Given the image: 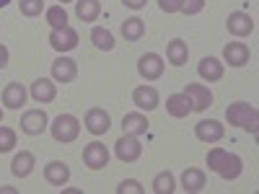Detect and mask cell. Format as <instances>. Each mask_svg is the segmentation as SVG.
<instances>
[{
	"instance_id": "obj_32",
	"label": "cell",
	"mask_w": 259,
	"mask_h": 194,
	"mask_svg": "<svg viewBox=\"0 0 259 194\" xmlns=\"http://www.w3.org/2000/svg\"><path fill=\"white\" fill-rule=\"evenodd\" d=\"M117 191H119V194H143V186H140V181H135V179H124V181L117 186Z\"/></svg>"
},
{
	"instance_id": "obj_25",
	"label": "cell",
	"mask_w": 259,
	"mask_h": 194,
	"mask_svg": "<svg viewBox=\"0 0 259 194\" xmlns=\"http://www.w3.org/2000/svg\"><path fill=\"white\" fill-rule=\"evenodd\" d=\"M99 13H101L99 0H75V16L80 21H85V24H89V21H96Z\"/></svg>"
},
{
	"instance_id": "obj_29",
	"label": "cell",
	"mask_w": 259,
	"mask_h": 194,
	"mask_svg": "<svg viewBox=\"0 0 259 194\" xmlns=\"http://www.w3.org/2000/svg\"><path fill=\"white\" fill-rule=\"evenodd\" d=\"M45 16H47V24L52 29H65V26H68V13H65L62 6H50L45 11Z\"/></svg>"
},
{
	"instance_id": "obj_20",
	"label": "cell",
	"mask_w": 259,
	"mask_h": 194,
	"mask_svg": "<svg viewBox=\"0 0 259 194\" xmlns=\"http://www.w3.org/2000/svg\"><path fill=\"white\" fill-rule=\"evenodd\" d=\"M205 184H207L205 171H200V168H187L184 174H182V189H184V191H189V194L202 191V189H205Z\"/></svg>"
},
{
	"instance_id": "obj_26",
	"label": "cell",
	"mask_w": 259,
	"mask_h": 194,
	"mask_svg": "<svg viewBox=\"0 0 259 194\" xmlns=\"http://www.w3.org/2000/svg\"><path fill=\"white\" fill-rule=\"evenodd\" d=\"M143 34H145V21L138 18V16L127 18L124 24H122V36L127 41H138V39H143Z\"/></svg>"
},
{
	"instance_id": "obj_28",
	"label": "cell",
	"mask_w": 259,
	"mask_h": 194,
	"mask_svg": "<svg viewBox=\"0 0 259 194\" xmlns=\"http://www.w3.org/2000/svg\"><path fill=\"white\" fill-rule=\"evenodd\" d=\"M177 189V181H174V174L171 171H161V174L153 179V191L156 194H171Z\"/></svg>"
},
{
	"instance_id": "obj_11",
	"label": "cell",
	"mask_w": 259,
	"mask_h": 194,
	"mask_svg": "<svg viewBox=\"0 0 259 194\" xmlns=\"http://www.w3.org/2000/svg\"><path fill=\"white\" fill-rule=\"evenodd\" d=\"M47 114L41 109H29L24 117H21V129H24L26 135H41L47 129Z\"/></svg>"
},
{
	"instance_id": "obj_19",
	"label": "cell",
	"mask_w": 259,
	"mask_h": 194,
	"mask_svg": "<svg viewBox=\"0 0 259 194\" xmlns=\"http://www.w3.org/2000/svg\"><path fill=\"white\" fill-rule=\"evenodd\" d=\"M45 179H47L50 184H55V186H65V184H68V179H70L68 163H62V161L47 163V166H45Z\"/></svg>"
},
{
	"instance_id": "obj_7",
	"label": "cell",
	"mask_w": 259,
	"mask_h": 194,
	"mask_svg": "<svg viewBox=\"0 0 259 194\" xmlns=\"http://www.w3.org/2000/svg\"><path fill=\"white\" fill-rule=\"evenodd\" d=\"M138 73L145 78V80H158L163 75V60L156 55V52H148L140 57L138 62Z\"/></svg>"
},
{
	"instance_id": "obj_9",
	"label": "cell",
	"mask_w": 259,
	"mask_h": 194,
	"mask_svg": "<svg viewBox=\"0 0 259 194\" xmlns=\"http://www.w3.org/2000/svg\"><path fill=\"white\" fill-rule=\"evenodd\" d=\"M194 135H197V140H202V142H218V140H223L226 129L215 119H202V122L194 124Z\"/></svg>"
},
{
	"instance_id": "obj_27",
	"label": "cell",
	"mask_w": 259,
	"mask_h": 194,
	"mask_svg": "<svg viewBox=\"0 0 259 194\" xmlns=\"http://www.w3.org/2000/svg\"><path fill=\"white\" fill-rule=\"evenodd\" d=\"M91 41H94L96 50H104V52H112V50H114V36H112L109 29L96 26V29L91 31Z\"/></svg>"
},
{
	"instance_id": "obj_13",
	"label": "cell",
	"mask_w": 259,
	"mask_h": 194,
	"mask_svg": "<svg viewBox=\"0 0 259 194\" xmlns=\"http://www.w3.org/2000/svg\"><path fill=\"white\" fill-rule=\"evenodd\" d=\"M75 75H78V65H75V60H70V57H60V60L52 62V78H55L57 83H73Z\"/></svg>"
},
{
	"instance_id": "obj_10",
	"label": "cell",
	"mask_w": 259,
	"mask_h": 194,
	"mask_svg": "<svg viewBox=\"0 0 259 194\" xmlns=\"http://www.w3.org/2000/svg\"><path fill=\"white\" fill-rule=\"evenodd\" d=\"M226 26H228V31L233 36H249L254 31V18L249 13H244V11H233L228 16V21H226Z\"/></svg>"
},
{
	"instance_id": "obj_14",
	"label": "cell",
	"mask_w": 259,
	"mask_h": 194,
	"mask_svg": "<svg viewBox=\"0 0 259 194\" xmlns=\"http://www.w3.org/2000/svg\"><path fill=\"white\" fill-rule=\"evenodd\" d=\"M133 104L138 109H145V112H153L158 106V91L153 85H138L133 91Z\"/></svg>"
},
{
	"instance_id": "obj_31",
	"label": "cell",
	"mask_w": 259,
	"mask_h": 194,
	"mask_svg": "<svg viewBox=\"0 0 259 194\" xmlns=\"http://www.w3.org/2000/svg\"><path fill=\"white\" fill-rule=\"evenodd\" d=\"M16 145V132L11 127H3L0 124V153H8V150H13Z\"/></svg>"
},
{
	"instance_id": "obj_3",
	"label": "cell",
	"mask_w": 259,
	"mask_h": 194,
	"mask_svg": "<svg viewBox=\"0 0 259 194\" xmlns=\"http://www.w3.org/2000/svg\"><path fill=\"white\" fill-rule=\"evenodd\" d=\"M244 171V161L236 156V153H228V150H223V156L218 158V166H215V174H221L226 181H233L239 179Z\"/></svg>"
},
{
	"instance_id": "obj_15",
	"label": "cell",
	"mask_w": 259,
	"mask_h": 194,
	"mask_svg": "<svg viewBox=\"0 0 259 194\" xmlns=\"http://www.w3.org/2000/svg\"><path fill=\"white\" fill-rule=\"evenodd\" d=\"M166 112L174 117V119H184V117L192 114V101L184 93H171L166 99Z\"/></svg>"
},
{
	"instance_id": "obj_18",
	"label": "cell",
	"mask_w": 259,
	"mask_h": 194,
	"mask_svg": "<svg viewBox=\"0 0 259 194\" xmlns=\"http://www.w3.org/2000/svg\"><path fill=\"white\" fill-rule=\"evenodd\" d=\"M55 96H57V88H55L52 80L39 78V80L31 83V99L36 104H50V101H55Z\"/></svg>"
},
{
	"instance_id": "obj_16",
	"label": "cell",
	"mask_w": 259,
	"mask_h": 194,
	"mask_svg": "<svg viewBox=\"0 0 259 194\" xmlns=\"http://www.w3.org/2000/svg\"><path fill=\"white\" fill-rule=\"evenodd\" d=\"M109 124H112V119L104 109H89V114H85V129L91 135H104L109 129Z\"/></svg>"
},
{
	"instance_id": "obj_35",
	"label": "cell",
	"mask_w": 259,
	"mask_h": 194,
	"mask_svg": "<svg viewBox=\"0 0 259 194\" xmlns=\"http://www.w3.org/2000/svg\"><path fill=\"white\" fill-rule=\"evenodd\" d=\"M122 3H124L127 8H133V11H140V8H145L148 0H122Z\"/></svg>"
},
{
	"instance_id": "obj_36",
	"label": "cell",
	"mask_w": 259,
	"mask_h": 194,
	"mask_svg": "<svg viewBox=\"0 0 259 194\" xmlns=\"http://www.w3.org/2000/svg\"><path fill=\"white\" fill-rule=\"evenodd\" d=\"M6 65H8V47L0 44V70H3Z\"/></svg>"
},
{
	"instance_id": "obj_39",
	"label": "cell",
	"mask_w": 259,
	"mask_h": 194,
	"mask_svg": "<svg viewBox=\"0 0 259 194\" xmlns=\"http://www.w3.org/2000/svg\"><path fill=\"white\" fill-rule=\"evenodd\" d=\"M0 119H3V109H0Z\"/></svg>"
},
{
	"instance_id": "obj_37",
	"label": "cell",
	"mask_w": 259,
	"mask_h": 194,
	"mask_svg": "<svg viewBox=\"0 0 259 194\" xmlns=\"http://www.w3.org/2000/svg\"><path fill=\"white\" fill-rule=\"evenodd\" d=\"M8 3H11V0H0V8H6Z\"/></svg>"
},
{
	"instance_id": "obj_33",
	"label": "cell",
	"mask_w": 259,
	"mask_h": 194,
	"mask_svg": "<svg viewBox=\"0 0 259 194\" xmlns=\"http://www.w3.org/2000/svg\"><path fill=\"white\" fill-rule=\"evenodd\" d=\"M205 8V0H182V11L187 16H197Z\"/></svg>"
},
{
	"instance_id": "obj_6",
	"label": "cell",
	"mask_w": 259,
	"mask_h": 194,
	"mask_svg": "<svg viewBox=\"0 0 259 194\" xmlns=\"http://www.w3.org/2000/svg\"><path fill=\"white\" fill-rule=\"evenodd\" d=\"M83 161L91 171H99V168H104L106 163H109V150H106V145H101V142H89L83 148Z\"/></svg>"
},
{
	"instance_id": "obj_24",
	"label": "cell",
	"mask_w": 259,
	"mask_h": 194,
	"mask_svg": "<svg viewBox=\"0 0 259 194\" xmlns=\"http://www.w3.org/2000/svg\"><path fill=\"white\" fill-rule=\"evenodd\" d=\"M166 55H168V62H171V65L182 68V65L187 62V57H189L187 41H182V39H171V41H168V47H166Z\"/></svg>"
},
{
	"instance_id": "obj_4",
	"label": "cell",
	"mask_w": 259,
	"mask_h": 194,
	"mask_svg": "<svg viewBox=\"0 0 259 194\" xmlns=\"http://www.w3.org/2000/svg\"><path fill=\"white\" fill-rule=\"evenodd\" d=\"M114 153H117V158H119L122 163H133V161H138V158L143 156V145H140V140L133 137V135H122V137L117 140V145H114Z\"/></svg>"
},
{
	"instance_id": "obj_30",
	"label": "cell",
	"mask_w": 259,
	"mask_h": 194,
	"mask_svg": "<svg viewBox=\"0 0 259 194\" xmlns=\"http://www.w3.org/2000/svg\"><path fill=\"white\" fill-rule=\"evenodd\" d=\"M18 6H21V13L34 18L39 16L41 11H45V0H18Z\"/></svg>"
},
{
	"instance_id": "obj_23",
	"label": "cell",
	"mask_w": 259,
	"mask_h": 194,
	"mask_svg": "<svg viewBox=\"0 0 259 194\" xmlns=\"http://www.w3.org/2000/svg\"><path fill=\"white\" fill-rule=\"evenodd\" d=\"M34 163H36V158H34V153H29V150H21V153L13 158V163H11V171L16 176H29L31 171H34Z\"/></svg>"
},
{
	"instance_id": "obj_38",
	"label": "cell",
	"mask_w": 259,
	"mask_h": 194,
	"mask_svg": "<svg viewBox=\"0 0 259 194\" xmlns=\"http://www.w3.org/2000/svg\"><path fill=\"white\" fill-rule=\"evenodd\" d=\"M65 3H73V0H60V6H65Z\"/></svg>"
},
{
	"instance_id": "obj_2",
	"label": "cell",
	"mask_w": 259,
	"mask_h": 194,
	"mask_svg": "<svg viewBox=\"0 0 259 194\" xmlns=\"http://www.w3.org/2000/svg\"><path fill=\"white\" fill-rule=\"evenodd\" d=\"M50 132L57 142H73L80 132V124L73 114H60L52 124H50Z\"/></svg>"
},
{
	"instance_id": "obj_17",
	"label": "cell",
	"mask_w": 259,
	"mask_h": 194,
	"mask_svg": "<svg viewBox=\"0 0 259 194\" xmlns=\"http://www.w3.org/2000/svg\"><path fill=\"white\" fill-rule=\"evenodd\" d=\"M148 119H145V114H138V112H133V114H124V119H122V135H133V137H140V135H145L148 132Z\"/></svg>"
},
{
	"instance_id": "obj_8",
	"label": "cell",
	"mask_w": 259,
	"mask_h": 194,
	"mask_svg": "<svg viewBox=\"0 0 259 194\" xmlns=\"http://www.w3.org/2000/svg\"><path fill=\"white\" fill-rule=\"evenodd\" d=\"M184 96L192 101V112H205L207 106L212 104V93L200 83H189L184 88Z\"/></svg>"
},
{
	"instance_id": "obj_1",
	"label": "cell",
	"mask_w": 259,
	"mask_h": 194,
	"mask_svg": "<svg viewBox=\"0 0 259 194\" xmlns=\"http://www.w3.org/2000/svg\"><path fill=\"white\" fill-rule=\"evenodd\" d=\"M226 117H228V124H236V127L249 129V132H256V119H259V114H256V109H254L251 104H246V101L231 104L228 109H226Z\"/></svg>"
},
{
	"instance_id": "obj_34",
	"label": "cell",
	"mask_w": 259,
	"mask_h": 194,
	"mask_svg": "<svg viewBox=\"0 0 259 194\" xmlns=\"http://www.w3.org/2000/svg\"><path fill=\"white\" fill-rule=\"evenodd\" d=\"M158 6L163 13H177L182 11V0H158Z\"/></svg>"
},
{
	"instance_id": "obj_12",
	"label": "cell",
	"mask_w": 259,
	"mask_h": 194,
	"mask_svg": "<svg viewBox=\"0 0 259 194\" xmlns=\"http://www.w3.org/2000/svg\"><path fill=\"white\" fill-rule=\"evenodd\" d=\"M249 57H251V52H249V47L244 44V41H231V44H226V50H223V60L231 65V68H244V65L249 62Z\"/></svg>"
},
{
	"instance_id": "obj_22",
	"label": "cell",
	"mask_w": 259,
	"mask_h": 194,
	"mask_svg": "<svg viewBox=\"0 0 259 194\" xmlns=\"http://www.w3.org/2000/svg\"><path fill=\"white\" fill-rule=\"evenodd\" d=\"M3 104L8 109H21L26 104V88L21 83H8L6 91H3Z\"/></svg>"
},
{
	"instance_id": "obj_5",
	"label": "cell",
	"mask_w": 259,
	"mask_h": 194,
	"mask_svg": "<svg viewBox=\"0 0 259 194\" xmlns=\"http://www.w3.org/2000/svg\"><path fill=\"white\" fill-rule=\"evenodd\" d=\"M50 44L57 52H70L78 47V31L73 26H65V29H52L50 34Z\"/></svg>"
},
{
	"instance_id": "obj_21",
	"label": "cell",
	"mask_w": 259,
	"mask_h": 194,
	"mask_svg": "<svg viewBox=\"0 0 259 194\" xmlns=\"http://www.w3.org/2000/svg\"><path fill=\"white\" fill-rule=\"evenodd\" d=\"M197 73H200L202 80L215 83V80H221V78H223V62H221V60H215V57H202Z\"/></svg>"
}]
</instances>
